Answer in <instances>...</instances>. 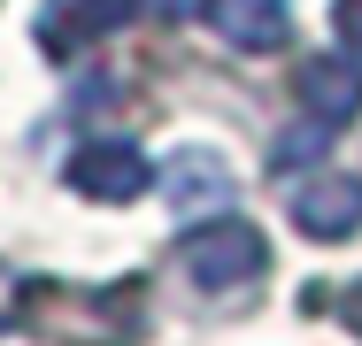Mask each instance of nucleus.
I'll list each match as a JSON object with an SVG mask.
<instances>
[{
    "label": "nucleus",
    "mask_w": 362,
    "mask_h": 346,
    "mask_svg": "<svg viewBox=\"0 0 362 346\" xmlns=\"http://www.w3.org/2000/svg\"><path fill=\"white\" fill-rule=\"evenodd\" d=\"M16 331L62 346H139L146 339V292L139 285H47L23 277L0 308Z\"/></svg>",
    "instance_id": "1"
},
{
    "label": "nucleus",
    "mask_w": 362,
    "mask_h": 346,
    "mask_svg": "<svg viewBox=\"0 0 362 346\" xmlns=\"http://www.w3.org/2000/svg\"><path fill=\"white\" fill-rule=\"evenodd\" d=\"M132 8H162V16H185V0H132Z\"/></svg>",
    "instance_id": "12"
},
{
    "label": "nucleus",
    "mask_w": 362,
    "mask_h": 346,
    "mask_svg": "<svg viewBox=\"0 0 362 346\" xmlns=\"http://www.w3.org/2000/svg\"><path fill=\"white\" fill-rule=\"evenodd\" d=\"M201 23L216 31L231 54H278L293 39V8L286 0H201Z\"/></svg>",
    "instance_id": "7"
},
{
    "label": "nucleus",
    "mask_w": 362,
    "mask_h": 346,
    "mask_svg": "<svg viewBox=\"0 0 362 346\" xmlns=\"http://www.w3.org/2000/svg\"><path fill=\"white\" fill-rule=\"evenodd\" d=\"M293 231L300 239H316V246H339V239H355L362 231V177L355 169H316V177H300L293 185Z\"/></svg>",
    "instance_id": "4"
},
{
    "label": "nucleus",
    "mask_w": 362,
    "mask_h": 346,
    "mask_svg": "<svg viewBox=\"0 0 362 346\" xmlns=\"http://www.w3.org/2000/svg\"><path fill=\"white\" fill-rule=\"evenodd\" d=\"M332 39L347 54H362V0H332Z\"/></svg>",
    "instance_id": "10"
},
{
    "label": "nucleus",
    "mask_w": 362,
    "mask_h": 346,
    "mask_svg": "<svg viewBox=\"0 0 362 346\" xmlns=\"http://www.w3.org/2000/svg\"><path fill=\"white\" fill-rule=\"evenodd\" d=\"M324 138H332V124H316V116H308V124H293V131L278 138V154H270V162H278V169H293V162H316V154H324Z\"/></svg>",
    "instance_id": "9"
},
{
    "label": "nucleus",
    "mask_w": 362,
    "mask_h": 346,
    "mask_svg": "<svg viewBox=\"0 0 362 346\" xmlns=\"http://www.w3.org/2000/svg\"><path fill=\"white\" fill-rule=\"evenodd\" d=\"M300 116H316V124H332V131H347L362 116V54H308L300 62Z\"/></svg>",
    "instance_id": "6"
},
{
    "label": "nucleus",
    "mask_w": 362,
    "mask_h": 346,
    "mask_svg": "<svg viewBox=\"0 0 362 346\" xmlns=\"http://www.w3.org/2000/svg\"><path fill=\"white\" fill-rule=\"evenodd\" d=\"M124 16H132V0H47V8H39V47H47L54 62H77V54L100 47Z\"/></svg>",
    "instance_id": "8"
},
{
    "label": "nucleus",
    "mask_w": 362,
    "mask_h": 346,
    "mask_svg": "<svg viewBox=\"0 0 362 346\" xmlns=\"http://www.w3.org/2000/svg\"><path fill=\"white\" fill-rule=\"evenodd\" d=\"M177 270L193 292H255L270 270V246L247 215H201L193 231H177Z\"/></svg>",
    "instance_id": "2"
},
{
    "label": "nucleus",
    "mask_w": 362,
    "mask_h": 346,
    "mask_svg": "<svg viewBox=\"0 0 362 346\" xmlns=\"http://www.w3.org/2000/svg\"><path fill=\"white\" fill-rule=\"evenodd\" d=\"M62 185H70L77 201L124 208V201H139L146 185H154V162H146V146H132V138H85L70 162H62Z\"/></svg>",
    "instance_id": "3"
},
{
    "label": "nucleus",
    "mask_w": 362,
    "mask_h": 346,
    "mask_svg": "<svg viewBox=\"0 0 362 346\" xmlns=\"http://www.w3.org/2000/svg\"><path fill=\"white\" fill-rule=\"evenodd\" d=\"M154 185H162V201L177 208V215H216V208H231V169H223L216 146H177L154 169Z\"/></svg>",
    "instance_id": "5"
},
{
    "label": "nucleus",
    "mask_w": 362,
    "mask_h": 346,
    "mask_svg": "<svg viewBox=\"0 0 362 346\" xmlns=\"http://www.w3.org/2000/svg\"><path fill=\"white\" fill-rule=\"evenodd\" d=\"M339 316H347V331H355V339H362V277H355V285H347V292H339Z\"/></svg>",
    "instance_id": "11"
}]
</instances>
